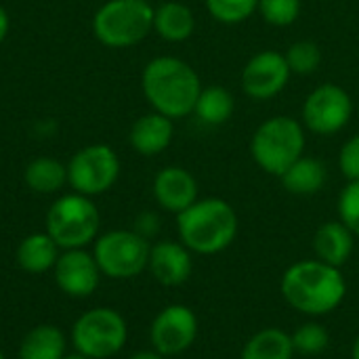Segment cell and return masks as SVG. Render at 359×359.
<instances>
[{"instance_id": "obj_31", "label": "cell", "mask_w": 359, "mask_h": 359, "mask_svg": "<svg viewBox=\"0 0 359 359\" xmlns=\"http://www.w3.org/2000/svg\"><path fill=\"white\" fill-rule=\"evenodd\" d=\"M135 231L145 240L154 238L160 231V217L156 212H141L135 221Z\"/></svg>"}, {"instance_id": "obj_27", "label": "cell", "mask_w": 359, "mask_h": 359, "mask_svg": "<svg viewBox=\"0 0 359 359\" xmlns=\"http://www.w3.org/2000/svg\"><path fill=\"white\" fill-rule=\"evenodd\" d=\"M294 351L301 355H320L330 347V332L320 322H305L292 332Z\"/></svg>"}, {"instance_id": "obj_23", "label": "cell", "mask_w": 359, "mask_h": 359, "mask_svg": "<svg viewBox=\"0 0 359 359\" xmlns=\"http://www.w3.org/2000/svg\"><path fill=\"white\" fill-rule=\"evenodd\" d=\"M236 111V99L233 95L223 86H202L200 97L196 101L194 114L202 124L208 126H221L231 120Z\"/></svg>"}, {"instance_id": "obj_17", "label": "cell", "mask_w": 359, "mask_h": 359, "mask_svg": "<svg viewBox=\"0 0 359 359\" xmlns=\"http://www.w3.org/2000/svg\"><path fill=\"white\" fill-rule=\"evenodd\" d=\"M353 248H355V233L339 219L322 223L313 236L316 259L339 269L351 259Z\"/></svg>"}, {"instance_id": "obj_30", "label": "cell", "mask_w": 359, "mask_h": 359, "mask_svg": "<svg viewBox=\"0 0 359 359\" xmlns=\"http://www.w3.org/2000/svg\"><path fill=\"white\" fill-rule=\"evenodd\" d=\"M339 170L347 181H359V133L341 145Z\"/></svg>"}, {"instance_id": "obj_21", "label": "cell", "mask_w": 359, "mask_h": 359, "mask_svg": "<svg viewBox=\"0 0 359 359\" xmlns=\"http://www.w3.org/2000/svg\"><path fill=\"white\" fill-rule=\"evenodd\" d=\"M59 259V246L55 240L44 231V233H32L21 240L17 246V263L23 271L27 273H46L48 269L55 267Z\"/></svg>"}, {"instance_id": "obj_22", "label": "cell", "mask_w": 359, "mask_h": 359, "mask_svg": "<svg viewBox=\"0 0 359 359\" xmlns=\"http://www.w3.org/2000/svg\"><path fill=\"white\" fill-rule=\"evenodd\" d=\"M294 353L292 334L282 328H263L246 341L240 359H292Z\"/></svg>"}, {"instance_id": "obj_7", "label": "cell", "mask_w": 359, "mask_h": 359, "mask_svg": "<svg viewBox=\"0 0 359 359\" xmlns=\"http://www.w3.org/2000/svg\"><path fill=\"white\" fill-rule=\"evenodd\" d=\"M128 339L126 320L111 307H95L72 326V345L88 359H107L120 353Z\"/></svg>"}, {"instance_id": "obj_35", "label": "cell", "mask_w": 359, "mask_h": 359, "mask_svg": "<svg viewBox=\"0 0 359 359\" xmlns=\"http://www.w3.org/2000/svg\"><path fill=\"white\" fill-rule=\"evenodd\" d=\"M63 359H88L86 358V355H82V353H78V351H76V353H72V355H65V358Z\"/></svg>"}, {"instance_id": "obj_34", "label": "cell", "mask_w": 359, "mask_h": 359, "mask_svg": "<svg viewBox=\"0 0 359 359\" xmlns=\"http://www.w3.org/2000/svg\"><path fill=\"white\" fill-rule=\"evenodd\" d=\"M351 359H359V334L358 339L353 341V347H351Z\"/></svg>"}, {"instance_id": "obj_15", "label": "cell", "mask_w": 359, "mask_h": 359, "mask_svg": "<svg viewBox=\"0 0 359 359\" xmlns=\"http://www.w3.org/2000/svg\"><path fill=\"white\" fill-rule=\"evenodd\" d=\"M154 198L160 208L181 215L198 200V181L183 166H166L154 177Z\"/></svg>"}, {"instance_id": "obj_18", "label": "cell", "mask_w": 359, "mask_h": 359, "mask_svg": "<svg viewBox=\"0 0 359 359\" xmlns=\"http://www.w3.org/2000/svg\"><path fill=\"white\" fill-rule=\"evenodd\" d=\"M196 29L194 11L177 0L162 2L154 8V32L166 42H185Z\"/></svg>"}, {"instance_id": "obj_36", "label": "cell", "mask_w": 359, "mask_h": 359, "mask_svg": "<svg viewBox=\"0 0 359 359\" xmlns=\"http://www.w3.org/2000/svg\"><path fill=\"white\" fill-rule=\"evenodd\" d=\"M0 359H6V358H4V353H2V351H0Z\"/></svg>"}, {"instance_id": "obj_1", "label": "cell", "mask_w": 359, "mask_h": 359, "mask_svg": "<svg viewBox=\"0 0 359 359\" xmlns=\"http://www.w3.org/2000/svg\"><path fill=\"white\" fill-rule=\"evenodd\" d=\"M284 301L307 318H322L337 311L347 297V280L339 267L318 259L292 263L280 282Z\"/></svg>"}, {"instance_id": "obj_11", "label": "cell", "mask_w": 359, "mask_h": 359, "mask_svg": "<svg viewBox=\"0 0 359 359\" xmlns=\"http://www.w3.org/2000/svg\"><path fill=\"white\" fill-rule=\"evenodd\" d=\"M198 316L187 305H168L164 307L149 326V343L151 349L164 358L181 355L198 339Z\"/></svg>"}, {"instance_id": "obj_10", "label": "cell", "mask_w": 359, "mask_h": 359, "mask_svg": "<svg viewBox=\"0 0 359 359\" xmlns=\"http://www.w3.org/2000/svg\"><path fill=\"white\" fill-rule=\"evenodd\" d=\"M120 177V160L109 145L95 143L74 154L67 164V183L76 194L99 196L116 185Z\"/></svg>"}, {"instance_id": "obj_28", "label": "cell", "mask_w": 359, "mask_h": 359, "mask_svg": "<svg viewBox=\"0 0 359 359\" xmlns=\"http://www.w3.org/2000/svg\"><path fill=\"white\" fill-rule=\"evenodd\" d=\"M301 0H259L257 13L273 27H288L301 17Z\"/></svg>"}, {"instance_id": "obj_12", "label": "cell", "mask_w": 359, "mask_h": 359, "mask_svg": "<svg viewBox=\"0 0 359 359\" xmlns=\"http://www.w3.org/2000/svg\"><path fill=\"white\" fill-rule=\"evenodd\" d=\"M290 67L284 53L265 48L255 53L242 67V90L252 101H269L278 97L290 82Z\"/></svg>"}, {"instance_id": "obj_8", "label": "cell", "mask_w": 359, "mask_h": 359, "mask_svg": "<svg viewBox=\"0 0 359 359\" xmlns=\"http://www.w3.org/2000/svg\"><path fill=\"white\" fill-rule=\"evenodd\" d=\"M149 240L135 229H116L95 240L93 257L103 276L114 280H130L147 269Z\"/></svg>"}, {"instance_id": "obj_26", "label": "cell", "mask_w": 359, "mask_h": 359, "mask_svg": "<svg viewBox=\"0 0 359 359\" xmlns=\"http://www.w3.org/2000/svg\"><path fill=\"white\" fill-rule=\"evenodd\" d=\"M204 4L208 15L223 25L244 23L259 8V0H204Z\"/></svg>"}, {"instance_id": "obj_29", "label": "cell", "mask_w": 359, "mask_h": 359, "mask_svg": "<svg viewBox=\"0 0 359 359\" xmlns=\"http://www.w3.org/2000/svg\"><path fill=\"white\" fill-rule=\"evenodd\" d=\"M339 221H343L359 238V181H347L337 202Z\"/></svg>"}, {"instance_id": "obj_9", "label": "cell", "mask_w": 359, "mask_h": 359, "mask_svg": "<svg viewBox=\"0 0 359 359\" xmlns=\"http://www.w3.org/2000/svg\"><path fill=\"white\" fill-rule=\"evenodd\" d=\"M353 118V99L351 95L334 84L326 82L316 86L303 101L301 122L305 130L318 137H334L349 126Z\"/></svg>"}, {"instance_id": "obj_32", "label": "cell", "mask_w": 359, "mask_h": 359, "mask_svg": "<svg viewBox=\"0 0 359 359\" xmlns=\"http://www.w3.org/2000/svg\"><path fill=\"white\" fill-rule=\"evenodd\" d=\"M6 34H8V15H6V11L0 6V42L6 38Z\"/></svg>"}, {"instance_id": "obj_2", "label": "cell", "mask_w": 359, "mask_h": 359, "mask_svg": "<svg viewBox=\"0 0 359 359\" xmlns=\"http://www.w3.org/2000/svg\"><path fill=\"white\" fill-rule=\"evenodd\" d=\"M141 88L154 111L170 120H181L194 114L202 80L187 61L164 55L143 67Z\"/></svg>"}, {"instance_id": "obj_24", "label": "cell", "mask_w": 359, "mask_h": 359, "mask_svg": "<svg viewBox=\"0 0 359 359\" xmlns=\"http://www.w3.org/2000/svg\"><path fill=\"white\" fill-rule=\"evenodd\" d=\"M23 179L36 194H55L67 183V166L55 158H36L27 164Z\"/></svg>"}, {"instance_id": "obj_14", "label": "cell", "mask_w": 359, "mask_h": 359, "mask_svg": "<svg viewBox=\"0 0 359 359\" xmlns=\"http://www.w3.org/2000/svg\"><path fill=\"white\" fill-rule=\"evenodd\" d=\"M191 255L194 252L181 240L179 242L162 240L149 248L147 269L158 284L175 288V286L185 284L191 278V271H194Z\"/></svg>"}, {"instance_id": "obj_33", "label": "cell", "mask_w": 359, "mask_h": 359, "mask_svg": "<svg viewBox=\"0 0 359 359\" xmlns=\"http://www.w3.org/2000/svg\"><path fill=\"white\" fill-rule=\"evenodd\" d=\"M128 359H166V358H164V355H160L158 351H154V349H151V351H137L135 355H130Z\"/></svg>"}, {"instance_id": "obj_3", "label": "cell", "mask_w": 359, "mask_h": 359, "mask_svg": "<svg viewBox=\"0 0 359 359\" xmlns=\"http://www.w3.org/2000/svg\"><path fill=\"white\" fill-rule=\"evenodd\" d=\"M179 240L202 257L227 250L240 231L236 208L223 198H198L187 210L177 215Z\"/></svg>"}, {"instance_id": "obj_6", "label": "cell", "mask_w": 359, "mask_h": 359, "mask_svg": "<svg viewBox=\"0 0 359 359\" xmlns=\"http://www.w3.org/2000/svg\"><path fill=\"white\" fill-rule=\"evenodd\" d=\"M99 210L88 196L67 194L53 202L46 212V233L63 250L84 248L99 233Z\"/></svg>"}, {"instance_id": "obj_19", "label": "cell", "mask_w": 359, "mask_h": 359, "mask_svg": "<svg viewBox=\"0 0 359 359\" xmlns=\"http://www.w3.org/2000/svg\"><path fill=\"white\" fill-rule=\"evenodd\" d=\"M282 187L292 196H316L328 181L326 164L313 156H301L282 177Z\"/></svg>"}, {"instance_id": "obj_5", "label": "cell", "mask_w": 359, "mask_h": 359, "mask_svg": "<svg viewBox=\"0 0 359 359\" xmlns=\"http://www.w3.org/2000/svg\"><path fill=\"white\" fill-rule=\"evenodd\" d=\"M154 29L149 0H109L93 17L95 38L109 48L135 46Z\"/></svg>"}, {"instance_id": "obj_4", "label": "cell", "mask_w": 359, "mask_h": 359, "mask_svg": "<svg viewBox=\"0 0 359 359\" xmlns=\"http://www.w3.org/2000/svg\"><path fill=\"white\" fill-rule=\"evenodd\" d=\"M305 145L307 130L303 122L280 114L257 126L250 137V156L263 172L280 179L305 154Z\"/></svg>"}, {"instance_id": "obj_16", "label": "cell", "mask_w": 359, "mask_h": 359, "mask_svg": "<svg viewBox=\"0 0 359 359\" xmlns=\"http://www.w3.org/2000/svg\"><path fill=\"white\" fill-rule=\"evenodd\" d=\"M175 120L151 111L145 114L141 118H137V122L130 128L128 141L133 145V149L141 156H158L162 151H166L175 139Z\"/></svg>"}, {"instance_id": "obj_13", "label": "cell", "mask_w": 359, "mask_h": 359, "mask_svg": "<svg viewBox=\"0 0 359 359\" xmlns=\"http://www.w3.org/2000/svg\"><path fill=\"white\" fill-rule=\"evenodd\" d=\"M59 290L72 299H86L99 288L101 269L90 252L84 248L63 250L53 267Z\"/></svg>"}, {"instance_id": "obj_25", "label": "cell", "mask_w": 359, "mask_h": 359, "mask_svg": "<svg viewBox=\"0 0 359 359\" xmlns=\"http://www.w3.org/2000/svg\"><path fill=\"white\" fill-rule=\"evenodd\" d=\"M286 63L290 67L292 74L297 76H311L320 69L322 61H324V53L320 48L318 42L313 40H297L292 42L286 53Z\"/></svg>"}, {"instance_id": "obj_20", "label": "cell", "mask_w": 359, "mask_h": 359, "mask_svg": "<svg viewBox=\"0 0 359 359\" xmlns=\"http://www.w3.org/2000/svg\"><path fill=\"white\" fill-rule=\"evenodd\" d=\"M65 349L67 341L63 330L53 324H40L23 337L19 359H63L67 355Z\"/></svg>"}]
</instances>
